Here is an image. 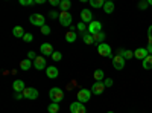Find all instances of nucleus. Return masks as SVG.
<instances>
[{
	"instance_id": "nucleus-1",
	"label": "nucleus",
	"mask_w": 152,
	"mask_h": 113,
	"mask_svg": "<svg viewBox=\"0 0 152 113\" xmlns=\"http://www.w3.org/2000/svg\"><path fill=\"white\" fill-rule=\"evenodd\" d=\"M49 98L52 99V103L59 104L62 99H64V92H62L59 87H52V89L49 90Z\"/></svg>"
},
{
	"instance_id": "nucleus-2",
	"label": "nucleus",
	"mask_w": 152,
	"mask_h": 113,
	"mask_svg": "<svg viewBox=\"0 0 152 113\" xmlns=\"http://www.w3.org/2000/svg\"><path fill=\"white\" fill-rule=\"evenodd\" d=\"M97 54L102 55V57H108V58H114L113 57V51H111V46L107 43L102 44H97Z\"/></svg>"
},
{
	"instance_id": "nucleus-3",
	"label": "nucleus",
	"mask_w": 152,
	"mask_h": 113,
	"mask_svg": "<svg viewBox=\"0 0 152 113\" xmlns=\"http://www.w3.org/2000/svg\"><path fill=\"white\" fill-rule=\"evenodd\" d=\"M91 90H87V89H81L79 92H78V101L79 103H82V104H85V103H88L91 99Z\"/></svg>"
},
{
	"instance_id": "nucleus-4",
	"label": "nucleus",
	"mask_w": 152,
	"mask_h": 113,
	"mask_svg": "<svg viewBox=\"0 0 152 113\" xmlns=\"http://www.w3.org/2000/svg\"><path fill=\"white\" fill-rule=\"evenodd\" d=\"M59 23L62 24V26H70L72 24V14L67 11H61L59 12Z\"/></svg>"
},
{
	"instance_id": "nucleus-5",
	"label": "nucleus",
	"mask_w": 152,
	"mask_h": 113,
	"mask_svg": "<svg viewBox=\"0 0 152 113\" xmlns=\"http://www.w3.org/2000/svg\"><path fill=\"white\" fill-rule=\"evenodd\" d=\"M29 21L34 24V26H40V28H43L44 23H46L44 16H41V14H32V16L29 17Z\"/></svg>"
},
{
	"instance_id": "nucleus-6",
	"label": "nucleus",
	"mask_w": 152,
	"mask_h": 113,
	"mask_svg": "<svg viewBox=\"0 0 152 113\" xmlns=\"http://www.w3.org/2000/svg\"><path fill=\"white\" fill-rule=\"evenodd\" d=\"M97 32H102V23L97 21V20H93L90 24H88V34H97Z\"/></svg>"
},
{
	"instance_id": "nucleus-7",
	"label": "nucleus",
	"mask_w": 152,
	"mask_h": 113,
	"mask_svg": "<svg viewBox=\"0 0 152 113\" xmlns=\"http://www.w3.org/2000/svg\"><path fill=\"white\" fill-rule=\"evenodd\" d=\"M125 63H126V60L125 58H122L119 54L113 58V67L116 69V70H122L123 67H125Z\"/></svg>"
},
{
	"instance_id": "nucleus-8",
	"label": "nucleus",
	"mask_w": 152,
	"mask_h": 113,
	"mask_svg": "<svg viewBox=\"0 0 152 113\" xmlns=\"http://www.w3.org/2000/svg\"><path fill=\"white\" fill-rule=\"evenodd\" d=\"M23 96L26 99H37L38 98V90L34 89V87H26L23 92Z\"/></svg>"
},
{
	"instance_id": "nucleus-9",
	"label": "nucleus",
	"mask_w": 152,
	"mask_h": 113,
	"mask_svg": "<svg viewBox=\"0 0 152 113\" xmlns=\"http://www.w3.org/2000/svg\"><path fill=\"white\" fill-rule=\"evenodd\" d=\"M70 112H72V113H85L87 110H85V107H84L82 103L75 101V103L70 104Z\"/></svg>"
},
{
	"instance_id": "nucleus-10",
	"label": "nucleus",
	"mask_w": 152,
	"mask_h": 113,
	"mask_svg": "<svg viewBox=\"0 0 152 113\" xmlns=\"http://www.w3.org/2000/svg\"><path fill=\"white\" fill-rule=\"evenodd\" d=\"M40 51H41V54L44 55V57H52V54L55 52L53 51V47H52V44H50V43H43L41 46H40Z\"/></svg>"
},
{
	"instance_id": "nucleus-11",
	"label": "nucleus",
	"mask_w": 152,
	"mask_h": 113,
	"mask_svg": "<svg viewBox=\"0 0 152 113\" xmlns=\"http://www.w3.org/2000/svg\"><path fill=\"white\" fill-rule=\"evenodd\" d=\"M104 90H105V84L102 81H94V84L91 86V93L94 95H100Z\"/></svg>"
},
{
	"instance_id": "nucleus-12",
	"label": "nucleus",
	"mask_w": 152,
	"mask_h": 113,
	"mask_svg": "<svg viewBox=\"0 0 152 113\" xmlns=\"http://www.w3.org/2000/svg\"><path fill=\"white\" fill-rule=\"evenodd\" d=\"M46 75H47V78L55 80V78H58L59 70H58V67H55V66H49V67H46Z\"/></svg>"
},
{
	"instance_id": "nucleus-13",
	"label": "nucleus",
	"mask_w": 152,
	"mask_h": 113,
	"mask_svg": "<svg viewBox=\"0 0 152 113\" xmlns=\"http://www.w3.org/2000/svg\"><path fill=\"white\" fill-rule=\"evenodd\" d=\"M34 67H35L37 70H43V69L46 67V58H44V57H37V58L34 60Z\"/></svg>"
},
{
	"instance_id": "nucleus-14",
	"label": "nucleus",
	"mask_w": 152,
	"mask_h": 113,
	"mask_svg": "<svg viewBox=\"0 0 152 113\" xmlns=\"http://www.w3.org/2000/svg\"><path fill=\"white\" fill-rule=\"evenodd\" d=\"M81 18L84 23H91L93 21V14L90 9H82L81 11Z\"/></svg>"
},
{
	"instance_id": "nucleus-15",
	"label": "nucleus",
	"mask_w": 152,
	"mask_h": 113,
	"mask_svg": "<svg viewBox=\"0 0 152 113\" xmlns=\"http://www.w3.org/2000/svg\"><path fill=\"white\" fill-rule=\"evenodd\" d=\"M12 89L15 90V93H23L24 89H26V86H24V83L21 80H15L14 83H12Z\"/></svg>"
},
{
	"instance_id": "nucleus-16",
	"label": "nucleus",
	"mask_w": 152,
	"mask_h": 113,
	"mask_svg": "<svg viewBox=\"0 0 152 113\" xmlns=\"http://www.w3.org/2000/svg\"><path fill=\"white\" fill-rule=\"evenodd\" d=\"M148 55H149V54H148V51H146V47H138V49H135V52H134V57L138 58V60H142V61H143Z\"/></svg>"
},
{
	"instance_id": "nucleus-17",
	"label": "nucleus",
	"mask_w": 152,
	"mask_h": 113,
	"mask_svg": "<svg viewBox=\"0 0 152 113\" xmlns=\"http://www.w3.org/2000/svg\"><path fill=\"white\" fill-rule=\"evenodd\" d=\"M119 55L122 57V58H125V60H131L132 57H134V52H131L129 49H119Z\"/></svg>"
},
{
	"instance_id": "nucleus-18",
	"label": "nucleus",
	"mask_w": 152,
	"mask_h": 113,
	"mask_svg": "<svg viewBox=\"0 0 152 113\" xmlns=\"http://www.w3.org/2000/svg\"><path fill=\"white\" fill-rule=\"evenodd\" d=\"M12 34H14V37H17V38H23V37L26 35V32H24V29L21 26H15L12 29Z\"/></svg>"
},
{
	"instance_id": "nucleus-19",
	"label": "nucleus",
	"mask_w": 152,
	"mask_h": 113,
	"mask_svg": "<svg viewBox=\"0 0 152 113\" xmlns=\"http://www.w3.org/2000/svg\"><path fill=\"white\" fill-rule=\"evenodd\" d=\"M105 32H97V34H94L93 35V38H94V43H97V44H102L104 43V40H105Z\"/></svg>"
},
{
	"instance_id": "nucleus-20",
	"label": "nucleus",
	"mask_w": 152,
	"mask_h": 113,
	"mask_svg": "<svg viewBox=\"0 0 152 113\" xmlns=\"http://www.w3.org/2000/svg\"><path fill=\"white\" fill-rule=\"evenodd\" d=\"M93 77H94L96 81H104V80H105V73H104L102 69H96L94 73H93Z\"/></svg>"
},
{
	"instance_id": "nucleus-21",
	"label": "nucleus",
	"mask_w": 152,
	"mask_h": 113,
	"mask_svg": "<svg viewBox=\"0 0 152 113\" xmlns=\"http://www.w3.org/2000/svg\"><path fill=\"white\" fill-rule=\"evenodd\" d=\"M20 67H21V70H29V69L32 67V60H29V58H26V60H21V63H20Z\"/></svg>"
},
{
	"instance_id": "nucleus-22",
	"label": "nucleus",
	"mask_w": 152,
	"mask_h": 113,
	"mask_svg": "<svg viewBox=\"0 0 152 113\" xmlns=\"http://www.w3.org/2000/svg\"><path fill=\"white\" fill-rule=\"evenodd\" d=\"M143 69L145 70H151L152 69V55H148L143 60Z\"/></svg>"
},
{
	"instance_id": "nucleus-23",
	"label": "nucleus",
	"mask_w": 152,
	"mask_h": 113,
	"mask_svg": "<svg viewBox=\"0 0 152 113\" xmlns=\"http://www.w3.org/2000/svg\"><path fill=\"white\" fill-rule=\"evenodd\" d=\"M114 8H116V5H114L113 2H105V5H104V11L107 12V14H113Z\"/></svg>"
},
{
	"instance_id": "nucleus-24",
	"label": "nucleus",
	"mask_w": 152,
	"mask_h": 113,
	"mask_svg": "<svg viewBox=\"0 0 152 113\" xmlns=\"http://www.w3.org/2000/svg\"><path fill=\"white\" fill-rule=\"evenodd\" d=\"M76 38H78V35H76V32H73V31H69L66 34V41L67 43H73V41H76Z\"/></svg>"
},
{
	"instance_id": "nucleus-25",
	"label": "nucleus",
	"mask_w": 152,
	"mask_h": 113,
	"mask_svg": "<svg viewBox=\"0 0 152 113\" xmlns=\"http://www.w3.org/2000/svg\"><path fill=\"white\" fill-rule=\"evenodd\" d=\"M59 8H61V11H67L69 12V9L72 8V2H70V0H61Z\"/></svg>"
},
{
	"instance_id": "nucleus-26",
	"label": "nucleus",
	"mask_w": 152,
	"mask_h": 113,
	"mask_svg": "<svg viewBox=\"0 0 152 113\" xmlns=\"http://www.w3.org/2000/svg\"><path fill=\"white\" fill-rule=\"evenodd\" d=\"M82 40H84L85 44H93V43H94L93 35H91V34H88V32H85V34L82 35Z\"/></svg>"
},
{
	"instance_id": "nucleus-27",
	"label": "nucleus",
	"mask_w": 152,
	"mask_h": 113,
	"mask_svg": "<svg viewBox=\"0 0 152 113\" xmlns=\"http://www.w3.org/2000/svg\"><path fill=\"white\" fill-rule=\"evenodd\" d=\"M47 112H49V113H58V112H59V104L50 103V104L47 106Z\"/></svg>"
},
{
	"instance_id": "nucleus-28",
	"label": "nucleus",
	"mask_w": 152,
	"mask_h": 113,
	"mask_svg": "<svg viewBox=\"0 0 152 113\" xmlns=\"http://www.w3.org/2000/svg\"><path fill=\"white\" fill-rule=\"evenodd\" d=\"M90 5L93 8H104L105 2H104V0H90Z\"/></svg>"
},
{
	"instance_id": "nucleus-29",
	"label": "nucleus",
	"mask_w": 152,
	"mask_h": 113,
	"mask_svg": "<svg viewBox=\"0 0 152 113\" xmlns=\"http://www.w3.org/2000/svg\"><path fill=\"white\" fill-rule=\"evenodd\" d=\"M78 29L81 31V32H88V26H87V24L84 23V21H81V23H78Z\"/></svg>"
},
{
	"instance_id": "nucleus-30",
	"label": "nucleus",
	"mask_w": 152,
	"mask_h": 113,
	"mask_svg": "<svg viewBox=\"0 0 152 113\" xmlns=\"http://www.w3.org/2000/svg\"><path fill=\"white\" fill-rule=\"evenodd\" d=\"M52 58H53V61H61L62 54H61V52H58V51H55V52L52 54Z\"/></svg>"
},
{
	"instance_id": "nucleus-31",
	"label": "nucleus",
	"mask_w": 152,
	"mask_h": 113,
	"mask_svg": "<svg viewBox=\"0 0 152 113\" xmlns=\"http://www.w3.org/2000/svg\"><path fill=\"white\" fill-rule=\"evenodd\" d=\"M32 40H34V35L29 34V32H26V35L23 37V41H26V43H31Z\"/></svg>"
},
{
	"instance_id": "nucleus-32",
	"label": "nucleus",
	"mask_w": 152,
	"mask_h": 113,
	"mask_svg": "<svg viewBox=\"0 0 152 113\" xmlns=\"http://www.w3.org/2000/svg\"><path fill=\"white\" fill-rule=\"evenodd\" d=\"M34 3H35V0H20V5H23V6H31Z\"/></svg>"
},
{
	"instance_id": "nucleus-33",
	"label": "nucleus",
	"mask_w": 152,
	"mask_h": 113,
	"mask_svg": "<svg viewBox=\"0 0 152 113\" xmlns=\"http://www.w3.org/2000/svg\"><path fill=\"white\" fill-rule=\"evenodd\" d=\"M40 29H41V34H43V35H49V34H50V28L47 26V24H44V26L40 28Z\"/></svg>"
},
{
	"instance_id": "nucleus-34",
	"label": "nucleus",
	"mask_w": 152,
	"mask_h": 113,
	"mask_svg": "<svg viewBox=\"0 0 152 113\" xmlns=\"http://www.w3.org/2000/svg\"><path fill=\"white\" fill-rule=\"evenodd\" d=\"M148 41H149V44H152V24L148 28Z\"/></svg>"
},
{
	"instance_id": "nucleus-35",
	"label": "nucleus",
	"mask_w": 152,
	"mask_h": 113,
	"mask_svg": "<svg viewBox=\"0 0 152 113\" xmlns=\"http://www.w3.org/2000/svg\"><path fill=\"white\" fill-rule=\"evenodd\" d=\"M104 84H105V87H111L113 86V80L111 78H105L104 80Z\"/></svg>"
},
{
	"instance_id": "nucleus-36",
	"label": "nucleus",
	"mask_w": 152,
	"mask_h": 113,
	"mask_svg": "<svg viewBox=\"0 0 152 113\" xmlns=\"http://www.w3.org/2000/svg\"><path fill=\"white\" fill-rule=\"evenodd\" d=\"M28 58H29V60H35V58H37V54H35L34 51H29V52H28Z\"/></svg>"
},
{
	"instance_id": "nucleus-37",
	"label": "nucleus",
	"mask_w": 152,
	"mask_h": 113,
	"mask_svg": "<svg viewBox=\"0 0 152 113\" xmlns=\"http://www.w3.org/2000/svg\"><path fill=\"white\" fill-rule=\"evenodd\" d=\"M149 5H148V2H140V3H138V8H140V9H146Z\"/></svg>"
},
{
	"instance_id": "nucleus-38",
	"label": "nucleus",
	"mask_w": 152,
	"mask_h": 113,
	"mask_svg": "<svg viewBox=\"0 0 152 113\" xmlns=\"http://www.w3.org/2000/svg\"><path fill=\"white\" fill-rule=\"evenodd\" d=\"M59 0H50V5H52V6H59Z\"/></svg>"
},
{
	"instance_id": "nucleus-39",
	"label": "nucleus",
	"mask_w": 152,
	"mask_h": 113,
	"mask_svg": "<svg viewBox=\"0 0 152 113\" xmlns=\"http://www.w3.org/2000/svg\"><path fill=\"white\" fill-rule=\"evenodd\" d=\"M49 16H50V17H52V18H56V17L59 18V16L56 14V11H50V14H49Z\"/></svg>"
},
{
	"instance_id": "nucleus-40",
	"label": "nucleus",
	"mask_w": 152,
	"mask_h": 113,
	"mask_svg": "<svg viewBox=\"0 0 152 113\" xmlns=\"http://www.w3.org/2000/svg\"><path fill=\"white\" fill-rule=\"evenodd\" d=\"M146 51H148V54H149V55H152V44H148Z\"/></svg>"
},
{
	"instance_id": "nucleus-41",
	"label": "nucleus",
	"mask_w": 152,
	"mask_h": 113,
	"mask_svg": "<svg viewBox=\"0 0 152 113\" xmlns=\"http://www.w3.org/2000/svg\"><path fill=\"white\" fill-rule=\"evenodd\" d=\"M21 98H24L23 93H15V99H21Z\"/></svg>"
},
{
	"instance_id": "nucleus-42",
	"label": "nucleus",
	"mask_w": 152,
	"mask_h": 113,
	"mask_svg": "<svg viewBox=\"0 0 152 113\" xmlns=\"http://www.w3.org/2000/svg\"><path fill=\"white\" fill-rule=\"evenodd\" d=\"M73 87H75V86H73V83H69V86H67V89H69V90H72Z\"/></svg>"
},
{
	"instance_id": "nucleus-43",
	"label": "nucleus",
	"mask_w": 152,
	"mask_h": 113,
	"mask_svg": "<svg viewBox=\"0 0 152 113\" xmlns=\"http://www.w3.org/2000/svg\"><path fill=\"white\" fill-rule=\"evenodd\" d=\"M148 5H151V6H152V0H148Z\"/></svg>"
},
{
	"instance_id": "nucleus-44",
	"label": "nucleus",
	"mask_w": 152,
	"mask_h": 113,
	"mask_svg": "<svg viewBox=\"0 0 152 113\" xmlns=\"http://www.w3.org/2000/svg\"><path fill=\"white\" fill-rule=\"evenodd\" d=\"M108 113H114V112H108Z\"/></svg>"
}]
</instances>
